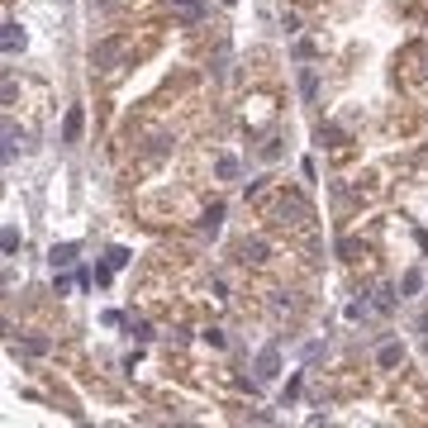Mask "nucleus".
Listing matches in <instances>:
<instances>
[{
	"label": "nucleus",
	"instance_id": "f257e3e1",
	"mask_svg": "<svg viewBox=\"0 0 428 428\" xmlns=\"http://www.w3.org/2000/svg\"><path fill=\"white\" fill-rule=\"evenodd\" d=\"M276 366H281V352L262 348V357H257V380H271V376H276Z\"/></svg>",
	"mask_w": 428,
	"mask_h": 428
},
{
	"label": "nucleus",
	"instance_id": "f03ea898",
	"mask_svg": "<svg viewBox=\"0 0 428 428\" xmlns=\"http://www.w3.org/2000/svg\"><path fill=\"white\" fill-rule=\"evenodd\" d=\"M172 10L186 19V24H195V19H205V0H172Z\"/></svg>",
	"mask_w": 428,
	"mask_h": 428
},
{
	"label": "nucleus",
	"instance_id": "7ed1b4c3",
	"mask_svg": "<svg viewBox=\"0 0 428 428\" xmlns=\"http://www.w3.org/2000/svg\"><path fill=\"white\" fill-rule=\"evenodd\" d=\"M81 124H86V114H81V110H67V124H62V138H67V143H77V138H81Z\"/></svg>",
	"mask_w": 428,
	"mask_h": 428
},
{
	"label": "nucleus",
	"instance_id": "20e7f679",
	"mask_svg": "<svg viewBox=\"0 0 428 428\" xmlns=\"http://www.w3.org/2000/svg\"><path fill=\"white\" fill-rule=\"evenodd\" d=\"M77 262V243H62V248H53V271L57 267H72Z\"/></svg>",
	"mask_w": 428,
	"mask_h": 428
},
{
	"label": "nucleus",
	"instance_id": "39448f33",
	"mask_svg": "<svg viewBox=\"0 0 428 428\" xmlns=\"http://www.w3.org/2000/svg\"><path fill=\"white\" fill-rule=\"evenodd\" d=\"M19 48H24V29L10 19V24H5V53H19Z\"/></svg>",
	"mask_w": 428,
	"mask_h": 428
},
{
	"label": "nucleus",
	"instance_id": "423d86ee",
	"mask_svg": "<svg viewBox=\"0 0 428 428\" xmlns=\"http://www.w3.org/2000/svg\"><path fill=\"white\" fill-rule=\"evenodd\" d=\"M219 219H224V209L214 205V209H209V214H205V224H200V229H205V234H219Z\"/></svg>",
	"mask_w": 428,
	"mask_h": 428
},
{
	"label": "nucleus",
	"instance_id": "0eeeda50",
	"mask_svg": "<svg viewBox=\"0 0 428 428\" xmlns=\"http://www.w3.org/2000/svg\"><path fill=\"white\" fill-rule=\"evenodd\" d=\"M243 253H248V262H262V257H267V243H257V238H253V243H248Z\"/></svg>",
	"mask_w": 428,
	"mask_h": 428
},
{
	"label": "nucleus",
	"instance_id": "6e6552de",
	"mask_svg": "<svg viewBox=\"0 0 428 428\" xmlns=\"http://www.w3.org/2000/svg\"><path fill=\"white\" fill-rule=\"evenodd\" d=\"M400 362V348L395 343H385V348H380V366H395Z\"/></svg>",
	"mask_w": 428,
	"mask_h": 428
},
{
	"label": "nucleus",
	"instance_id": "1a4fd4ad",
	"mask_svg": "<svg viewBox=\"0 0 428 428\" xmlns=\"http://www.w3.org/2000/svg\"><path fill=\"white\" fill-rule=\"evenodd\" d=\"M219 176H224V181H234V176H238V162L234 158H219Z\"/></svg>",
	"mask_w": 428,
	"mask_h": 428
},
{
	"label": "nucleus",
	"instance_id": "9d476101",
	"mask_svg": "<svg viewBox=\"0 0 428 428\" xmlns=\"http://www.w3.org/2000/svg\"><path fill=\"white\" fill-rule=\"evenodd\" d=\"M114 53H119V43H105V48H95V62L105 67V62H110V57H114Z\"/></svg>",
	"mask_w": 428,
	"mask_h": 428
}]
</instances>
